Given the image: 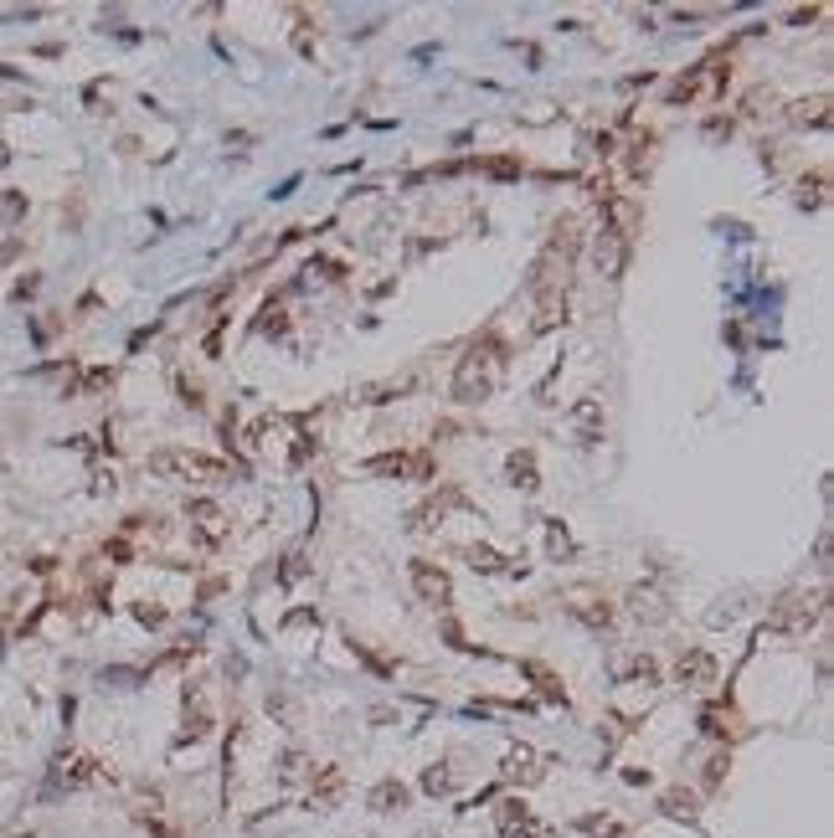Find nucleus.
Wrapping results in <instances>:
<instances>
[{
    "mask_svg": "<svg viewBox=\"0 0 834 838\" xmlns=\"http://www.w3.org/2000/svg\"><path fill=\"white\" fill-rule=\"evenodd\" d=\"M499 365H505V355H499L495 340H480V345H469V355L459 361V371H453V401L474 407V401H484V396H495Z\"/></svg>",
    "mask_w": 834,
    "mask_h": 838,
    "instance_id": "1",
    "label": "nucleus"
},
{
    "mask_svg": "<svg viewBox=\"0 0 834 838\" xmlns=\"http://www.w3.org/2000/svg\"><path fill=\"white\" fill-rule=\"evenodd\" d=\"M150 474L186 478V484H227V478H232V468H227L222 458L191 453V448H155V453H150Z\"/></svg>",
    "mask_w": 834,
    "mask_h": 838,
    "instance_id": "2",
    "label": "nucleus"
},
{
    "mask_svg": "<svg viewBox=\"0 0 834 838\" xmlns=\"http://www.w3.org/2000/svg\"><path fill=\"white\" fill-rule=\"evenodd\" d=\"M819 617H824V592H783L768 612V633L803 638L809 628H819Z\"/></svg>",
    "mask_w": 834,
    "mask_h": 838,
    "instance_id": "3",
    "label": "nucleus"
},
{
    "mask_svg": "<svg viewBox=\"0 0 834 838\" xmlns=\"http://www.w3.org/2000/svg\"><path fill=\"white\" fill-rule=\"evenodd\" d=\"M726 78H732V63H726V57H706V63L690 67L685 78L670 88V103H674V109H680V103L690 109V103H701V98H722Z\"/></svg>",
    "mask_w": 834,
    "mask_h": 838,
    "instance_id": "4",
    "label": "nucleus"
},
{
    "mask_svg": "<svg viewBox=\"0 0 834 838\" xmlns=\"http://www.w3.org/2000/svg\"><path fill=\"white\" fill-rule=\"evenodd\" d=\"M93 782H113V772L98 756L67 751V756H57V766H52V787L57 792H78V787H93Z\"/></svg>",
    "mask_w": 834,
    "mask_h": 838,
    "instance_id": "5",
    "label": "nucleus"
},
{
    "mask_svg": "<svg viewBox=\"0 0 834 838\" xmlns=\"http://www.w3.org/2000/svg\"><path fill=\"white\" fill-rule=\"evenodd\" d=\"M186 520H191V540H196V545H207V551H217V545L227 540V530H232L227 509L211 505V499H191V505H186Z\"/></svg>",
    "mask_w": 834,
    "mask_h": 838,
    "instance_id": "6",
    "label": "nucleus"
},
{
    "mask_svg": "<svg viewBox=\"0 0 834 838\" xmlns=\"http://www.w3.org/2000/svg\"><path fill=\"white\" fill-rule=\"evenodd\" d=\"M407 576H412V592L428 602V607H449V602H453V582H449V571H443V566H433V561H412Z\"/></svg>",
    "mask_w": 834,
    "mask_h": 838,
    "instance_id": "7",
    "label": "nucleus"
},
{
    "mask_svg": "<svg viewBox=\"0 0 834 838\" xmlns=\"http://www.w3.org/2000/svg\"><path fill=\"white\" fill-rule=\"evenodd\" d=\"M628 247H634V242L618 237L613 226H597V242H593L597 273H603V278H624V268H628Z\"/></svg>",
    "mask_w": 834,
    "mask_h": 838,
    "instance_id": "8",
    "label": "nucleus"
},
{
    "mask_svg": "<svg viewBox=\"0 0 834 838\" xmlns=\"http://www.w3.org/2000/svg\"><path fill=\"white\" fill-rule=\"evenodd\" d=\"M674 684H685V689H711L716 684V659L706 649H685L674 659Z\"/></svg>",
    "mask_w": 834,
    "mask_h": 838,
    "instance_id": "9",
    "label": "nucleus"
},
{
    "mask_svg": "<svg viewBox=\"0 0 834 838\" xmlns=\"http://www.w3.org/2000/svg\"><path fill=\"white\" fill-rule=\"evenodd\" d=\"M577 253H582V232H577V222H572V217H562V222L551 226L546 257H551V263H562V268H572V263H577Z\"/></svg>",
    "mask_w": 834,
    "mask_h": 838,
    "instance_id": "10",
    "label": "nucleus"
},
{
    "mask_svg": "<svg viewBox=\"0 0 834 838\" xmlns=\"http://www.w3.org/2000/svg\"><path fill=\"white\" fill-rule=\"evenodd\" d=\"M567 612H572V617H582L587 628H608V622H613V607H608V597H603V592H587V586L567 597Z\"/></svg>",
    "mask_w": 834,
    "mask_h": 838,
    "instance_id": "11",
    "label": "nucleus"
},
{
    "mask_svg": "<svg viewBox=\"0 0 834 838\" xmlns=\"http://www.w3.org/2000/svg\"><path fill=\"white\" fill-rule=\"evenodd\" d=\"M628 612L639 617V622H664L670 617V602H664V592L659 586H628Z\"/></svg>",
    "mask_w": 834,
    "mask_h": 838,
    "instance_id": "12",
    "label": "nucleus"
},
{
    "mask_svg": "<svg viewBox=\"0 0 834 838\" xmlns=\"http://www.w3.org/2000/svg\"><path fill=\"white\" fill-rule=\"evenodd\" d=\"M499 776L505 782H515V787H530V782H541V756L530 751V746H515L510 756H505V766H499Z\"/></svg>",
    "mask_w": 834,
    "mask_h": 838,
    "instance_id": "13",
    "label": "nucleus"
},
{
    "mask_svg": "<svg viewBox=\"0 0 834 838\" xmlns=\"http://www.w3.org/2000/svg\"><path fill=\"white\" fill-rule=\"evenodd\" d=\"M557 324H567V288H546V294H536V324L530 330L546 334Z\"/></svg>",
    "mask_w": 834,
    "mask_h": 838,
    "instance_id": "14",
    "label": "nucleus"
},
{
    "mask_svg": "<svg viewBox=\"0 0 834 838\" xmlns=\"http://www.w3.org/2000/svg\"><path fill=\"white\" fill-rule=\"evenodd\" d=\"M788 124H799V129H829V93H814V98L788 103Z\"/></svg>",
    "mask_w": 834,
    "mask_h": 838,
    "instance_id": "15",
    "label": "nucleus"
},
{
    "mask_svg": "<svg viewBox=\"0 0 834 838\" xmlns=\"http://www.w3.org/2000/svg\"><path fill=\"white\" fill-rule=\"evenodd\" d=\"M186 736L191 741H207L211 736V705L201 695V684H186Z\"/></svg>",
    "mask_w": 834,
    "mask_h": 838,
    "instance_id": "16",
    "label": "nucleus"
},
{
    "mask_svg": "<svg viewBox=\"0 0 834 838\" xmlns=\"http://www.w3.org/2000/svg\"><path fill=\"white\" fill-rule=\"evenodd\" d=\"M340 792H345V772H340V766H320L315 782H309V803H315V807H335Z\"/></svg>",
    "mask_w": 834,
    "mask_h": 838,
    "instance_id": "17",
    "label": "nucleus"
},
{
    "mask_svg": "<svg viewBox=\"0 0 834 838\" xmlns=\"http://www.w3.org/2000/svg\"><path fill=\"white\" fill-rule=\"evenodd\" d=\"M572 428H577L582 443H597L603 438V401L597 396H582L577 407H572Z\"/></svg>",
    "mask_w": 834,
    "mask_h": 838,
    "instance_id": "18",
    "label": "nucleus"
},
{
    "mask_svg": "<svg viewBox=\"0 0 834 838\" xmlns=\"http://www.w3.org/2000/svg\"><path fill=\"white\" fill-rule=\"evenodd\" d=\"M505 484L520 489V494H530L536 484H541V478H536V453H530V448H520V453L505 458Z\"/></svg>",
    "mask_w": 834,
    "mask_h": 838,
    "instance_id": "19",
    "label": "nucleus"
},
{
    "mask_svg": "<svg viewBox=\"0 0 834 838\" xmlns=\"http://www.w3.org/2000/svg\"><path fill=\"white\" fill-rule=\"evenodd\" d=\"M655 149H659V134H639V140L628 144V175L644 180V175L655 170Z\"/></svg>",
    "mask_w": 834,
    "mask_h": 838,
    "instance_id": "20",
    "label": "nucleus"
},
{
    "mask_svg": "<svg viewBox=\"0 0 834 838\" xmlns=\"http://www.w3.org/2000/svg\"><path fill=\"white\" fill-rule=\"evenodd\" d=\"M366 803L376 807V813H402V807H407V787H402L397 776H386V782H376V787H371Z\"/></svg>",
    "mask_w": 834,
    "mask_h": 838,
    "instance_id": "21",
    "label": "nucleus"
},
{
    "mask_svg": "<svg viewBox=\"0 0 834 838\" xmlns=\"http://www.w3.org/2000/svg\"><path fill=\"white\" fill-rule=\"evenodd\" d=\"M824 190H829V170L814 165V170L799 180V206H803V211H819V206H824Z\"/></svg>",
    "mask_w": 834,
    "mask_h": 838,
    "instance_id": "22",
    "label": "nucleus"
},
{
    "mask_svg": "<svg viewBox=\"0 0 834 838\" xmlns=\"http://www.w3.org/2000/svg\"><path fill=\"white\" fill-rule=\"evenodd\" d=\"M113 386V371L109 365H93V371H78L67 380V396H93V391H109Z\"/></svg>",
    "mask_w": 834,
    "mask_h": 838,
    "instance_id": "23",
    "label": "nucleus"
},
{
    "mask_svg": "<svg viewBox=\"0 0 834 838\" xmlns=\"http://www.w3.org/2000/svg\"><path fill=\"white\" fill-rule=\"evenodd\" d=\"M618 679H634V684H659V664L649 653H628L618 659Z\"/></svg>",
    "mask_w": 834,
    "mask_h": 838,
    "instance_id": "24",
    "label": "nucleus"
},
{
    "mask_svg": "<svg viewBox=\"0 0 834 838\" xmlns=\"http://www.w3.org/2000/svg\"><path fill=\"white\" fill-rule=\"evenodd\" d=\"M659 807H664V818H695L701 813V803H695V792H685V787H674V792H664L659 797Z\"/></svg>",
    "mask_w": 834,
    "mask_h": 838,
    "instance_id": "25",
    "label": "nucleus"
},
{
    "mask_svg": "<svg viewBox=\"0 0 834 838\" xmlns=\"http://www.w3.org/2000/svg\"><path fill=\"white\" fill-rule=\"evenodd\" d=\"M520 674H526V679H536V689H541L546 699H562V705H567V689L557 684V674H551L546 664H520Z\"/></svg>",
    "mask_w": 834,
    "mask_h": 838,
    "instance_id": "26",
    "label": "nucleus"
},
{
    "mask_svg": "<svg viewBox=\"0 0 834 838\" xmlns=\"http://www.w3.org/2000/svg\"><path fill=\"white\" fill-rule=\"evenodd\" d=\"M701 730H706L711 741H726V736L737 730V715H732V710H722V705H716V710H706V715H701Z\"/></svg>",
    "mask_w": 834,
    "mask_h": 838,
    "instance_id": "27",
    "label": "nucleus"
},
{
    "mask_svg": "<svg viewBox=\"0 0 834 838\" xmlns=\"http://www.w3.org/2000/svg\"><path fill=\"white\" fill-rule=\"evenodd\" d=\"M366 474H376V478H407V453H382V458H366Z\"/></svg>",
    "mask_w": 834,
    "mask_h": 838,
    "instance_id": "28",
    "label": "nucleus"
},
{
    "mask_svg": "<svg viewBox=\"0 0 834 838\" xmlns=\"http://www.w3.org/2000/svg\"><path fill=\"white\" fill-rule=\"evenodd\" d=\"M495 818H499V833H510V828H526V823H536V818H530V807L520 803V797H510V803H499V813H495Z\"/></svg>",
    "mask_w": 834,
    "mask_h": 838,
    "instance_id": "29",
    "label": "nucleus"
},
{
    "mask_svg": "<svg viewBox=\"0 0 834 838\" xmlns=\"http://www.w3.org/2000/svg\"><path fill=\"white\" fill-rule=\"evenodd\" d=\"M464 561H469L474 571H505V555H499V551H490V545H469V551H464Z\"/></svg>",
    "mask_w": 834,
    "mask_h": 838,
    "instance_id": "30",
    "label": "nucleus"
},
{
    "mask_svg": "<svg viewBox=\"0 0 834 838\" xmlns=\"http://www.w3.org/2000/svg\"><path fill=\"white\" fill-rule=\"evenodd\" d=\"M257 330L263 334H289V314H284V303H263V319H257Z\"/></svg>",
    "mask_w": 834,
    "mask_h": 838,
    "instance_id": "31",
    "label": "nucleus"
},
{
    "mask_svg": "<svg viewBox=\"0 0 834 838\" xmlns=\"http://www.w3.org/2000/svg\"><path fill=\"white\" fill-rule=\"evenodd\" d=\"M433 474H438V463H433V453H428V448H422V453H407V478L428 484Z\"/></svg>",
    "mask_w": 834,
    "mask_h": 838,
    "instance_id": "32",
    "label": "nucleus"
},
{
    "mask_svg": "<svg viewBox=\"0 0 834 838\" xmlns=\"http://www.w3.org/2000/svg\"><path fill=\"white\" fill-rule=\"evenodd\" d=\"M422 787L433 792V797H443V792H453V772L449 766H428V772H422Z\"/></svg>",
    "mask_w": 834,
    "mask_h": 838,
    "instance_id": "33",
    "label": "nucleus"
},
{
    "mask_svg": "<svg viewBox=\"0 0 834 838\" xmlns=\"http://www.w3.org/2000/svg\"><path fill=\"white\" fill-rule=\"evenodd\" d=\"M726 766H732V756H726V751H716V756L706 761V787H722V776H726Z\"/></svg>",
    "mask_w": 834,
    "mask_h": 838,
    "instance_id": "34",
    "label": "nucleus"
},
{
    "mask_svg": "<svg viewBox=\"0 0 834 838\" xmlns=\"http://www.w3.org/2000/svg\"><path fill=\"white\" fill-rule=\"evenodd\" d=\"M21 211H26V201H21V196H0V217H5V222H16Z\"/></svg>",
    "mask_w": 834,
    "mask_h": 838,
    "instance_id": "35",
    "label": "nucleus"
},
{
    "mask_svg": "<svg viewBox=\"0 0 834 838\" xmlns=\"http://www.w3.org/2000/svg\"><path fill=\"white\" fill-rule=\"evenodd\" d=\"M546 540H551V551H557V555H567V551H572V540H567V530H562V525H551V530H546Z\"/></svg>",
    "mask_w": 834,
    "mask_h": 838,
    "instance_id": "36",
    "label": "nucleus"
},
{
    "mask_svg": "<svg viewBox=\"0 0 834 838\" xmlns=\"http://www.w3.org/2000/svg\"><path fill=\"white\" fill-rule=\"evenodd\" d=\"M819 16H824V5H809V11H793L788 21H793V26H809V21H819Z\"/></svg>",
    "mask_w": 834,
    "mask_h": 838,
    "instance_id": "37",
    "label": "nucleus"
},
{
    "mask_svg": "<svg viewBox=\"0 0 834 838\" xmlns=\"http://www.w3.org/2000/svg\"><path fill=\"white\" fill-rule=\"evenodd\" d=\"M180 401H186V407H201V386H191V380H180Z\"/></svg>",
    "mask_w": 834,
    "mask_h": 838,
    "instance_id": "38",
    "label": "nucleus"
},
{
    "mask_svg": "<svg viewBox=\"0 0 834 838\" xmlns=\"http://www.w3.org/2000/svg\"><path fill=\"white\" fill-rule=\"evenodd\" d=\"M505 838H546V828H541V823H526V828H510Z\"/></svg>",
    "mask_w": 834,
    "mask_h": 838,
    "instance_id": "39",
    "label": "nucleus"
},
{
    "mask_svg": "<svg viewBox=\"0 0 834 838\" xmlns=\"http://www.w3.org/2000/svg\"><path fill=\"white\" fill-rule=\"evenodd\" d=\"M103 555H113V561H129V540H109V545H103Z\"/></svg>",
    "mask_w": 834,
    "mask_h": 838,
    "instance_id": "40",
    "label": "nucleus"
},
{
    "mask_svg": "<svg viewBox=\"0 0 834 838\" xmlns=\"http://www.w3.org/2000/svg\"><path fill=\"white\" fill-rule=\"evenodd\" d=\"M593 155H603V159L613 155V134H593Z\"/></svg>",
    "mask_w": 834,
    "mask_h": 838,
    "instance_id": "41",
    "label": "nucleus"
},
{
    "mask_svg": "<svg viewBox=\"0 0 834 838\" xmlns=\"http://www.w3.org/2000/svg\"><path fill=\"white\" fill-rule=\"evenodd\" d=\"M11 257H21V237H11V242H5V247H0V268H5Z\"/></svg>",
    "mask_w": 834,
    "mask_h": 838,
    "instance_id": "42",
    "label": "nucleus"
},
{
    "mask_svg": "<svg viewBox=\"0 0 834 838\" xmlns=\"http://www.w3.org/2000/svg\"><path fill=\"white\" fill-rule=\"evenodd\" d=\"M490 170H495V175H515L520 165H515V159H490Z\"/></svg>",
    "mask_w": 834,
    "mask_h": 838,
    "instance_id": "43",
    "label": "nucleus"
},
{
    "mask_svg": "<svg viewBox=\"0 0 834 838\" xmlns=\"http://www.w3.org/2000/svg\"><path fill=\"white\" fill-rule=\"evenodd\" d=\"M603 838H628V828H618V823H603Z\"/></svg>",
    "mask_w": 834,
    "mask_h": 838,
    "instance_id": "44",
    "label": "nucleus"
}]
</instances>
